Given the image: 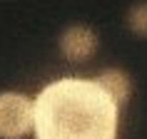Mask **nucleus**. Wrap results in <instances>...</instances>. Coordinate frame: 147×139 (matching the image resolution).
I'll list each match as a JSON object with an SVG mask.
<instances>
[{
  "label": "nucleus",
  "mask_w": 147,
  "mask_h": 139,
  "mask_svg": "<svg viewBox=\"0 0 147 139\" xmlns=\"http://www.w3.org/2000/svg\"><path fill=\"white\" fill-rule=\"evenodd\" d=\"M35 139H117L120 104L95 77H60L35 97Z\"/></svg>",
  "instance_id": "1"
},
{
  "label": "nucleus",
  "mask_w": 147,
  "mask_h": 139,
  "mask_svg": "<svg viewBox=\"0 0 147 139\" xmlns=\"http://www.w3.org/2000/svg\"><path fill=\"white\" fill-rule=\"evenodd\" d=\"M57 47H60V55L67 62L82 65V62H90L95 55L100 52V35L90 25L75 23V25H67L60 32Z\"/></svg>",
  "instance_id": "3"
},
{
  "label": "nucleus",
  "mask_w": 147,
  "mask_h": 139,
  "mask_svg": "<svg viewBox=\"0 0 147 139\" xmlns=\"http://www.w3.org/2000/svg\"><path fill=\"white\" fill-rule=\"evenodd\" d=\"M127 30L137 37H147V0H140L135 5H130L127 15H125Z\"/></svg>",
  "instance_id": "5"
},
{
  "label": "nucleus",
  "mask_w": 147,
  "mask_h": 139,
  "mask_svg": "<svg viewBox=\"0 0 147 139\" xmlns=\"http://www.w3.org/2000/svg\"><path fill=\"white\" fill-rule=\"evenodd\" d=\"M95 80H97V85H100L102 90L120 104V107H125V104L132 100L135 85H132V77L125 72V70H120V67H105V70H100V72L95 75Z\"/></svg>",
  "instance_id": "4"
},
{
  "label": "nucleus",
  "mask_w": 147,
  "mask_h": 139,
  "mask_svg": "<svg viewBox=\"0 0 147 139\" xmlns=\"http://www.w3.org/2000/svg\"><path fill=\"white\" fill-rule=\"evenodd\" d=\"M35 127V100L18 90L0 92V139H25Z\"/></svg>",
  "instance_id": "2"
}]
</instances>
